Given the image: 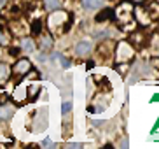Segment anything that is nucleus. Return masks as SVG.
Masks as SVG:
<instances>
[{"label":"nucleus","instance_id":"18","mask_svg":"<svg viewBox=\"0 0 159 149\" xmlns=\"http://www.w3.org/2000/svg\"><path fill=\"white\" fill-rule=\"evenodd\" d=\"M72 111V102H63V109H61V112L63 114H66V112Z\"/></svg>","mask_w":159,"mask_h":149},{"label":"nucleus","instance_id":"22","mask_svg":"<svg viewBox=\"0 0 159 149\" xmlns=\"http://www.w3.org/2000/svg\"><path fill=\"white\" fill-rule=\"evenodd\" d=\"M42 146H52V142H51V140H49V139H46V140H44V142H42Z\"/></svg>","mask_w":159,"mask_h":149},{"label":"nucleus","instance_id":"16","mask_svg":"<svg viewBox=\"0 0 159 149\" xmlns=\"http://www.w3.org/2000/svg\"><path fill=\"white\" fill-rule=\"evenodd\" d=\"M54 56H56L58 60L61 61V67H63V69H68V67H70V60H66V56H65V55H61V53H56Z\"/></svg>","mask_w":159,"mask_h":149},{"label":"nucleus","instance_id":"14","mask_svg":"<svg viewBox=\"0 0 159 149\" xmlns=\"http://www.w3.org/2000/svg\"><path fill=\"white\" fill-rule=\"evenodd\" d=\"M145 41H147V37L143 35V32H135L133 35H131V42H135V44L138 42V44L142 46V44H143Z\"/></svg>","mask_w":159,"mask_h":149},{"label":"nucleus","instance_id":"8","mask_svg":"<svg viewBox=\"0 0 159 149\" xmlns=\"http://www.w3.org/2000/svg\"><path fill=\"white\" fill-rule=\"evenodd\" d=\"M108 46H110V41L103 42L102 46H100V51H98V56H100V58H103L105 61L110 60V55H112V49L108 51Z\"/></svg>","mask_w":159,"mask_h":149},{"label":"nucleus","instance_id":"21","mask_svg":"<svg viewBox=\"0 0 159 149\" xmlns=\"http://www.w3.org/2000/svg\"><path fill=\"white\" fill-rule=\"evenodd\" d=\"M154 102H159V93H156L154 97L150 98V103H154Z\"/></svg>","mask_w":159,"mask_h":149},{"label":"nucleus","instance_id":"20","mask_svg":"<svg viewBox=\"0 0 159 149\" xmlns=\"http://www.w3.org/2000/svg\"><path fill=\"white\" fill-rule=\"evenodd\" d=\"M157 128H159V118H157V121H156V125L152 126V132H150V133H156V132H157Z\"/></svg>","mask_w":159,"mask_h":149},{"label":"nucleus","instance_id":"17","mask_svg":"<svg viewBox=\"0 0 159 149\" xmlns=\"http://www.w3.org/2000/svg\"><path fill=\"white\" fill-rule=\"evenodd\" d=\"M28 91L32 93V95H30V100H35V97H37V93L40 91V88H39L37 84H35V86H30V88H28Z\"/></svg>","mask_w":159,"mask_h":149},{"label":"nucleus","instance_id":"13","mask_svg":"<svg viewBox=\"0 0 159 149\" xmlns=\"http://www.w3.org/2000/svg\"><path fill=\"white\" fill-rule=\"evenodd\" d=\"M9 74H11L9 67L5 65V63H0V83H5V81L9 79Z\"/></svg>","mask_w":159,"mask_h":149},{"label":"nucleus","instance_id":"19","mask_svg":"<svg viewBox=\"0 0 159 149\" xmlns=\"http://www.w3.org/2000/svg\"><path fill=\"white\" fill-rule=\"evenodd\" d=\"M5 42H7V37H5V35H4V32L0 30V46H4Z\"/></svg>","mask_w":159,"mask_h":149},{"label":"nucleus","instance_id":"23","mask_svg":"<svg viewBox=\"0 0 159 149\" xmlns=\"http://www.w3.org/2000/svg\"><path fill=\"white\" fill-rule=\"evenodd\" d=\"M93 67H94V63H93V61H88V69L91 70V69H93Z\"/></svg>","mask_w":159,"mask_h":149},{"label":"nucleus","instance_id":"2","mask_svg":"<svg viewBox=\"0 0 159 149\" xmlns=\"http://www.w3.org/2000/svg\"><path fill=\"white\" fill-rule=\"evenodd\" d=\"M135 56V46L128 41H122L117 44L116 47V61L117 63H126V61L133 60Z\"/></svg>","mask_w":159,"mask_h":149},{"label":"nucleus","instance_id":"9","mask_svg":"<svg viewBox=\"0 0 159 149\" xmlns=\"http://www.w3.org/2000/svg\"><path fill=\"white\" fill-rule=\"evenodd\" d=\"M114 18H116V11L114 9H103L102 12L96 16V21L102 23V21H105V19H114Z\"/></svg>","mask_w":159,"mask_h":149},{"label":"nucleus","instance_id":"11","mask_svg":"<svg viewBox=\"0 0 159 149\" xmlns=\"http://www.w3.org/2000/svg\"><path fill=\"white\" fill-rule=\"evenodd\" d=\"M54 44L51 35H40V49L42 51H47V49H51V46Z\"/></svg>","mask_w":159,"mask_h":149},{"label":"nucleus","instance_id":"4","mask_svg":"<svg viewBox=\"0 0 159 149\" xmlns=\"http://www.w3.org/2000/svg\"><path fill=\"white\" fill-rule=\"evenodd\" d=\"M91 51H93V46L88 41L77 42V46H75V56H79V58H86Z\"/></svg>","mask_w":159,"mask_h":149},{"label":"nucleus","instance_id":"12","mask_svg":"<svg viewBox=\"0 0 159 149\" xmlns=\"http://www.w3.org/2000/svg\"><path fill=\"white\" fill-rule=\"evenodd\" d=\"M44 7L49 12H52V11H56V9H61V0H46L44 2Z\"/></svg>","mask_w":159,"mask_h":149},{"label":"nucleus","instance_id":"15","mask_svg":"<svg viewBox=\"0 0 159 149\" xmlns=\"http://www.w3.org/2000/svg\"><path fill=\"white\" fill-rule=\"evenodd\" d=\"M32 32H33V35H40V33H42V19H35V21H33Z\"/></svg>","mask_w":159,"mask_h":149},{"label":"nucleus","instance_id":"1","mask_svg":"<svg viewBox=\"0 0 159 149\" xmlns=\"http://www.w3.org/2000/svg\"><path fill=\"white\" fill-rule=\"evenodd\" d=\"M47 26L52 33H65L72 26V14L65 12L61 9L52 11L49 19H47Z\"/></svg>","mask_w":159,"mask_h":149},{"label":"nucleus","instance_id":"24","mask_svg":"<svg viewBox=\"0 0 159 149\" xmlns=\"http://www.w3.org/2000/svg\"><path fill=\"white\" fill-rule=\"evenodd\" d=\"M4 2H5V0H0V4H4Z\"/></svg>","mask_w":159,"mask_h":149},{"label":"nucleus","instance_id":"5","mask_svg":"<svg viewBox=\"0 0 159 149\" xmlns=\"http://www.w3.org/2000/svg\"><path fill=\"white\" fill-rule=\"evenodd\" d=\"M143 11L147 12V16H149L150 21L159 18V4H157V2H149V4L143 7Z\"/></svg>","mask_w":159,"mask_h":149},{"label":"nucleus","instance_id":"6","mask_svg":"<svg viewBox=\"0 0 159 149\" xmlns=\"http://www.w3.org/2000/svg\"><path fill=\"white\" fill-rule=\"evenodd\" d=\"M80 4L88 11H96L103 7V0H80Z\"/></svg>","mask_w":159,"mask_h":149},{"label":"nucleus","instance_id":"10","mask_svg":"<svg viewBox=\"0 0 159 149\" xmlns=\"http://www.w3.org/2000/svg\"><path fill=\"white\" fill-rule=\"evenodd\" d=\"M21 51H25V53H35V44H33V41L32 39H28V37H25L23 41H21Z\"/></svg>","mask_w":159,"mask_h":149},{"label":"nucleus","instance_id":"7","mask_svg":"<svg viewBox=\"0 0 159 149\" xmlns=\"http://www.w3.org/2000/svg\"><path fill=\"white\" fill-rule=\"evenodd\" d=\"M12 114H14V109L0 103V121H9L11 118H12Z\"/></svg>","mask_w":159,"mask_h":149},{"label":"nucleus","instance_id":"3","mask_svg":"<svg viewBox=\"0 0 159 149\" xmlns=\"http://www.w3.org/2000/svg\"><path fill=\"white\" fill-rule=\"evenodd\" d=\"M30 69H32L30 60H26V58H19L14 65H12V74L14 75H25Z\"/></svg>","mask_w":159,"mask_h":149}]
</instances>
